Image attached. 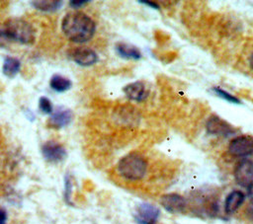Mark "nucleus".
I'll list each match as a JSON object with an SVG mask.
<instances>
[{
  "label": "nucleus",
  "mask_w": 253,
  "mask_h": 224,
  "mask_svg": "<svg viewBox=\"0 0 253 224\" xmlns=\"http://www.w3.org/2000/svg\"><path fill=\"white\" fill-rule=\"evenodd\" d=\"M89 1H87V0H80V1H70L69 2V4H70V6L71 7H73V8H79V7H82L83 5H85V4H87Z\"/></svg>",
  "instance_id": "nucleus-21"
},
{
  "label": "nucleus",
  "mask_w": 253,
  "mask_h": 224,
  "mask_svg": "<svg viewBox=\"0 0 253 224\" xmlns=\"http://www.w3.org/2000/svg\"><path fill=\"white\" fill-rule=\"evenodd\" d=\"M247 213H248V216L253 220V203L252 202L247 207Z\"/></svg>",
  "instance_id": "nucleus-24"
},
{
  "label": "nucleus",
  "mask_w": 253,
  "mask_h": 224,
  "mask_svg": "<svg viewBox=\"0 0 253 224\" xmlns=\"http://www.w3.org/2000/svg\"><path fill=\"white\" fill-rule=\"evenodd\" d=\"M2 224H6V223H2Z\"/></svg>",
  "instance_id": "nucleus-27"
},
{
  "label": "nucleus",
  "mask_w": 253,
  "mask_h": 224,
  "mask_svg": "<svg viewBox=\"0 0 253 224\" xmlns=\"http://www.w3.org/2000/svg\"><path fill=\"white\" fill-rule=\"evenodd\" d=\"M138 2H139V3H142V4H145V5H148V6L152 7V8H155V9H159V6H158V4H157V3H155V2H151V1H148V0H146V1H143V0H139Z\"/></svg>",
  "instance_id": "nucleus-23"
},
{
  "label": "nucleus",
  "mask_w": 253,
  "mask_h": 224,
  "mask_svg": "<svg viewBox=\"0 0 253 224\" xmlns=\"http://www.w3.org/2000/svg\"><path fill=\"white\" fill-rule=\"evenodd\" d=\"M115 49H116L117 53L122 58H125V59L137 60L141 57L140 50L132 44H128V43H125V42H118L115 46Z\"/></svg>",
  "instance_id": "nucleus-14"
},
{
  "label": "nucleus",
  "mask_w": 253,
  "mask_h": 224,
  "mask_svg": "<svg viewBox=\"0 0 253 224\" xmlns=\"http://www.w3.org/2000/svg\"><path fill=\"white\" fill-rule=\"evenodd\" d=\"M42 154L45 161L49 163H58L65 159L67 152L60 143L48 140L42 146Z\"/></svg>",
  "instance_id": "nucleus-8"
},
{
  "label": "nucleus",
  "mask_w": 253,
  "mask_h": 224,
  "mask_svg": "<svg viewBox=\"0 0 253 224\" xmlns=\"http://www.w3.org/2000/svg\"><path fill=\"white\" fill-rule=\"evenodd\" d=\"M245 194L241 190H232L229 192L224 201V210L227 214L234 213L244 202Z\"/></svg>",
  "instance_id": "nucleus-13"
},
{
  "label": "nucleus",
  "mask_w": 253,
  "mask_h": 224,
  "mask_svg": "<svg viewBox=\"0 0 253 224\" xmlns=\"http://www.w3.org/2000/svg\"><path fill=\"white\" fill-rule=\"evenodd\" d=\"M117 169L120 176L126 180L138 181L146 174L147 162L138 153H129L119 161Z\"/></svg>",
  "instance_id": "nucleus-3"
},
{
  "label": "nucleus",
  "mask_w": 253,
  "mask_h": 224,
  "mask_svg": "<svg viewBox=\"0 0 253 224\" xmlns=\"http://www.w3.org/2000/svg\"><path fill=\"white\" fill-rule=\"evenodd\" d=\"M247 188H248V195H249V197L251 199V202L253 203V184L250 185Z\"/></svg>",
  "instance_id": "nucleus-25"
},
{
  "label": "nucleus",
  "mask_w": 253,
  "mask_h": 224,
  "mask_svg": "<svg viewBox=\"0 0 253 224\" xmlns=\"http://www.w3.org/2000/svg\"><path fill=\"white\" fill-rule=\"evenodd\" d=\"M159 215L160 210L158 207L148 202H142L135 208L133 219L136 224H155Z\"/></svg>",
  "instance_id": "nucleus-4"
},
{
  "label": "nucleus",
  "mask_w": 253,
  "mask_h": 224,
  "mask_svg": "<svg viewBox=\"0 0 253 224\" xmlns=\"http://www.w3.org/2000/svg\"><path fill=\"white\" fill-rule=\"evenodd\" d=\"M21 68V62L18 58L13 56H7L4 59V63L2 66V72L7 77H14L18 74Z\"/></svg>",
  "instance_id": "nucleus-15"
},
{
  "label": "nucleus",
  "mask_w": 253,
  "mask_h": 224,
  "mask_svg": "<svg viewBox=\"0 0 253 224\" xmlns=\"http://www.w3.org/2000/svg\"><path fill=\"white\" fill-rule=\"evenodd\" d=\"M0 37L21 44H32L35 41V31L27 21L19 18L9 19L0 28Z\"/></svg>",
  "instance_id": "nucleus-2"
},
{
  "label": "nucleus",
  "mask_w": 253,
  "mask_h": 224,
  "mask_svg": "<svg viewBox=\"0 0 253 224\" xmlns=\"http://www.w3.org/2000/svg\"><path fill=\"white\" fill-rule=\"evenodd\" d=\"M249 63H250V66H251V68L253 69V53H252V55L250 56V59H249Z\"/></svg>",
  "instance_id": "nucleus-26"
},
{
  "label": "nucleus",
  "mask_w": 253,
  "mask_h": 224,
  "mask_svg": "<svg viewBox=\"0 0 253 224\" xmlns=\"http://www.w3.org/2000/svg\"><path fill=\"white\" fill-rule=\"evenodd\" d=\"M162 207L170 213H180L186 207V199L178 193H167L161 196Z\"/></svg>",
  "instance_id": "nucleus-10"
},
{
  "label": "nucleus",
  "mask_w": 253,
  "mask_h": 224,
  "mask_svg": "<svg viewBox=\"0 0 253 224\" xmlns=\"http://www.w3.org/2000/svg\"><path fill=\"white\" fill-rule=\"evenodd\" d=\"M6 220H7V211L4 208L0 207V224L5 223Z\"/></svg>",
  "instance_id": "nucleus-22"
},
{
  "label": "nucleus",
  "mask_w": 253,
  "mask_h": 224,
  "mask_svg": "<svg viewBox=\"0 0 253 224\" xmlns=\"http://www.w3.org/2000/svg\"><path fill=\"white\" fill-rule=\"evenodd\" d=\"M123 90L126 98L132 101H142L147 95V91L145 89L144 84L138 81L126 85Z\"/></svg>",
  "instance_id": "nucleus-12"
},
{
  "label": "nucleus",
  "mask_w": 253,
  "mask_h": 224,
  "mask_svg": "<svg viewBox=\"0 0 253 224\" xmlns=\"http://www.w3.org/2000/svg\"><path fill=\"white\" fill-rule=\"evenodd\" d=\"M235 182L244 187L253 184V162L249 159L241 160L234 169Z\"/></svg>",
  "instance_id": "nucleus-7"
},
{
  "label": "nucleus",
  "mask_w": 253,
  "mask_h": 224,
  "mask_svg": "<svg viewBox=\"0 0 253 224\" xmlns=\"http://www.w3.org/2000/svg\"><path fill=\"white\" fill-rule=\"evenodd\" d=\"M61 29L65 37L76 43H83L90 40L96 30L94 21L82 12H72L64 16Z\"/></svg>",
  "instance_id": "nucleus-1"
},
{
  "label": "nucleus",
  "mask_w": 253,
  "mask_h": 224,
  "mask_svg": "<svg viewBox=\"0 0 253 224\" xmlns=\"http://www.w3.org/2000/svg\"><path fill=\"white\" fill-rule=\"evenodd\" d=\"M64 199L67 203H70V197H71V192H72V183L69 177H65L64 180Z\"/></svg>",
  "instance_id": "nucleus-20"
},
{
  "label": "nucleus",
  "mask_w": 253,
  "mask_h": 224,
  "mask_svg": "<svg viewBox=\"0 0 253 224\" xmlns=\"http://www.w3.org/2000/svg\"><path fill=\"white\" fill-rule=\"evenodd\" d=\"M228 151L235 157H246L253 153V137L251 135H240L233 138L228 145Z\"/></svg>",
  "instance_id": "nucleus-5"
},
{
  "label": "nucleus",
  "mask_w": 253,
  "mask_h": 224,
  "mask_svg": "<svg viewBox=\"0 0 253 224\" xmlns=\"http://www.w3.org/2000/svg\"><path fill=\"white\" fill-rule=\"evenodd\" d=\"M212 91L214 92L215 95H217L218 97H220L221 99H223V100H225V101H227V102H229V103H232V104H241V101H240L238 98L234 97L233 95L229 94L228 92L224 91L223 89H221V88H219V87H213V88H212Z\"/></svg>",
  "instance_id": "nucleus-18"
},
{
  "label": "nucleus",
  "mask_w": 253,
  "mask_h": 224,
  "mask_svg": "<svg viewBox=\"0 0 253 224\" xmlns=\"http://www.w3.org/2000/svg\"><path fill=\"white\" fill-rule=\"evenodd\" d=\"M39 108L45 114H51L53 111L52 104L46 97H41L39 99Z\"/></svg>",
  "instance_id": "nucleus-19"
},
{
  "label": "nucleus",
  "mask_w": 253,
  "mask_h": 224,
  "mask_svg": "<svg viewBox=\"0 0 253 224\" xmlns=\"http://www.w3.org/2000/svg\"><path fill=\"white\" fill-rule=\"evenodd\" d=\"M206 128L209 131V133L223 137L230 136L236 132L235 128L230 123H228L218 115L210 116L209 119L207 120Z\"/></svg>",
  "instance_id": "nucleus-6"
},
{
  "label": "nucleus",
  "mask_w": 253,
  "mask_h": 224,
  "mask_svg": "<svg viewBox=\"0 0 253 224\" xmlns=\"http://www.w3.org/2000/svg\"><path fill=\"white\" fill-rule=\"evenodd\" d=\"M31 5L39 11L42 12H54L58 10L63 4L62 1L55 0H40V1H31Z\"/></svg>",
  "instance_id": "nucleus-17"
},
{
  "label": "nucleus",
  "mask_w": 253,
  "mask_h": 224,
  "mask_svg": "<svg viewBox=\"0 0 253 224\" xmlns=\"http://www.w3.org/2000/svg\"><path fill=\"white\" fill-rule=\"evenodd\" d=\"M72 119V112L68 109L58 107L55 112L51 113L48 119L49 126L53 128H62L70 123Z\"/></svg>",
  "instance_id": "nucleus-11"
},
{
  "label": "nucleus",
  "mask_w": 253,
  "mask_h": 224,
  "mask_svg": "<svg viewBox=\"0 0 253 224\" xmlns=\"http://www.w3.org/2000/svg\"><path fill=\"white\" fill-rule=\"evenodd\" d=\"M70 56L80 66H91L98 61L97 53L87 46H77L70 50Z\"/></svg>",
  "instance_id": "nucleus-9"
},
{
  "label": "nucleus",
  "mask_w": 253,
  "mask_h": 224,
  "mask_svg": "<svg viewBox=\"0 0 253 224\" xmlns=\"http://www.w3.org/2000/svg\"><path fill=\"white\" fill-rule=\"evenodd\" d=\"M71 85H72V83L68 78H66L62 75H59V74H54L50 78V81H49L50 88L58 93L65 92V91L69 90L71 88Z\"/></svg>",
  "instance_id": "nucleus-16"
}]
</instances>
